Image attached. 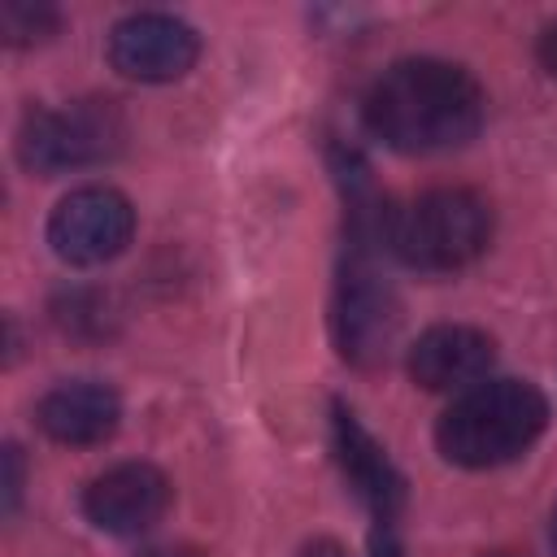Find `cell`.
I'll return each instance as SVG.
<instances>
[{
    "mask_svg": "<svg viewBox=\"0 0 557 557\" xmlns=\"http://www.w3.org/2000/svg\"><path fill=\"white\" fill-rule=\"evenodd\" d=\"M200 57V35L174 13H131L109 30V65L135 83L183 78Z\"/></svg>",
    "mask_w": 557,
    "mask_h": 557,
    "instance_id": "52a82bcc",
    "label": "cell"
},
{
    "mask_svg": "<svg viewBox=\"0 0 557 557\" xmlns=\"http://www.w3.org/2000/svg\"><path fill=\"white\" fill-rule=\"evenodd\" d=\"M17 496H22V453L17 444L4 448V509L13 513L17 509Z\"/></svg>",
    "mask_w": 557,
    "mask_h": 557,
    "instance_id": "5bb4252c",
    "label": "cell"
},
{
    "mask_svg": "<svg viewBox=\"0 0 557 557\" xmlns=\"http://www.w3.org/2000/svg\"><path fill=\"white\" fill-rule=\"evenodd\" d=\"M483 87L470 70L435 57H409L383 70L366 96V126L396 152H448L479 135Z\"/></svg>",
    "mask_w": 557,
    "mask_h": 557,
    "instance_id": "6da1fadb",
    "label": "cell"
},
{
    "mask_svg": "<svg viewBox=\"0 0 557 557\" xmlns=\"http://www.w3.org/2000/svg\"><path fill=\"white\" fill-rule=\"evenodd\" d=\"M57 322L74 335H100L104 331V300L96 292H70L65 300H57Z\"/></svg>",
    "mask_w": 557,
    "mask_h": 557,
    "instance_id": "4fadbf2b",
    "label": "cell"
},
{
    "mask_svg": "<svg viewBox=\"0 0 557 557\" xmlns=\"http://www.w3.org/2000/svg\"><path fill=\"white\" fill-rule=\"evenodd\" d=\"M122 113L113 100H78L65 109H30L17 131V157L35 174H65L109 161L122 148Z\"/></svg>",
    "mask_w": 557,
    "mask_h": 557,
    "instance_id": "277c9868",
    "label": "cell"
},
{
    "mask_svg": "<svg viewBox=\"0 0 557 557\" xmlns=\"http://www.w3.org/2000/svg\"><path fill=\"white\" fill-rule=\"evenodd\" d=\"M170 509V479L148 461H122L96 474L83 492V513L109 535H139Z\"/></svg>",
    "mask_w": 557,
    "mask_h": 557,
    "instance_id": "ba28073f",
    "label": "cell"
},
{
    "mask_svg": "<svg viewBox=\"0 0 557 557\" xmlns=\"http://www.w3.org/2000/svg\"><path fill=\"white\" fill-rule=\"evenodd\" d=\"M396 322H400V305H396L392 283L379 274L374 252L348 244V257H344V270H339V292H335L339 352L352 366L383 361L392 339H396Z\"/></svg>",
    "mask_w": 557,
    "mask_h": 557,
    "instance_id": "5b68a950",
    "label": "cell"
},
{
    "mask_svg": "<svg viewBox=\"0 0 557 557\" xmlns=\"http://www.w3.org/2000/svg\"><path fill=\"white\" fill-rule=\"evenodd\" d=\"M370 557H405V548H400V540L392 535L387 522L374 527V535H370Z\"/></svg>",
    "mask_w": 557,
    "mask_h": 557,
    "instance_id": "9a60e30c",
    "label": "cell"
},
{
    "mask_svg": "<svg viewBox=\"0 0 557 557\" xmlns=\"http://www.w3.org/2000/svg\"><path fill=\"white\" fill-rule=\"evenodd\" d=\"M553 548H557V509H553Z\"/></svg>",
    "mask_w": 557,
    "mask_h": 557,
    "instance_id": "d6986e66",
    "label": "cell"
},
{
    "mask_svg": "<svg viewBox=\"0 0 557 557\" xmlns=\"http://www.w3.org/2000/svg\"><path fill=\"white\" fill-rule=\"evenodd\" d=\"M544 426H548V400L535 383L492 379V383H474L444 409L435 426V444L448 461L487 470L527 453L544 435Z\"/></svg>",
    "mask_w": 557,
    "mask_h": 557,
    "instance_id": "7a4b0ae2",
    "label": "cell"
},
{
    "mask_svg": "<svg viewBox=\"0 0 557 557\" xmlns=\"http://www.w3.org/2000/svg\"><path fill=\"white\" fill-rule=\"evenodd\" d=\"M300 557H348V553H344L335 540H313V544H309Z\"/></svg>",
    "mask_w": 557,
    "mask_h": 557,
    "instance_id": "e0dca14e",
    "label": "cell"
},
{
    "mask_svg": "<svg viewBox=\"0 0 557 557\" xmlns=\"http://www.w3.org/2000/svg\"><path fill=\"white\" fill-rule=\"evenodd\" d=\"M35 418H39V426H44L48 440L87 448V444H104V440L117 431L122 400H117V392L104 387V383L74 379V383H57V387L39 400Z\"/></svg>",
    "mask_w": 557,
    "mask_h": 557,
    "instance_id": "8fae6325",
    "label": "cell"
},
{
    "mask_svg": "<svg viewBox=\"0 0 557 557\" xmlns=\"http://www.w3.org/2000/svg\"><path fill=\"white\" fill-rule=\"evenodd\" d=\"M496 361V344L479 326H431L409 348V374L426 392H470Z\"/></svg>",
    "mask_w": 557,
    "mask_h": 557,
    "instance_id": "9c48e42d",
    "label": "cell"
},
{
    "mask_svg": "<svg viewBox=\"0 0 557 557\" xmlns=\"http://www.w3.org/2000/svg\"><path fill=\"white\" fill-rule=\"evenodd\" d=\"M135 235V209L117 187H78L48 218V244L70 265H104Z\"/></svg>",
    "mask_w": 557,
    "mask_h": 557,
    "instance_id": "8992f818",
    "label": "cell"
},
{
    "mask_svg": "<svg viewBox=\"0 0 557 557\" xmlns=\"http://www.w3.org/2000/svg\"><path fill=\"white\" fill-rule=\"evenodd\" d=\"M139 557H200V553H191V548H148Z\"/></svg>",
    "mask_w": 557,
    "mask_h": 557,
    "instance_id": "ac0fdd59",
    "label": "cell"
},
{
    "mask_svg": "<svg viewBox=\"0 0 557 557\" xmlns=\"http://www.w3.org/2000/svg\"><path fill=\"white\" fill-rule=\"evenodd\" d=\"M331 413H335L331 418V431H335V457H339L344 479L374 509L379 522H392V513L405 505V479H400V470L392 466V457L383 453V444L357 422V413L344 400H335Z\"/></svg>",
    "mask_w": 557,
    "mask_h": 557,
    "instance_id": "30bf717a",
    "label": "cell"
},
{
    "mask_svg": "<svg viewBox=\"0 0 557 557\" xmlns=\"http://www.w3.org/2000/svg\"><path fill=\"white\" fill-rule=\"evenodd\" d=\"M57 26H61V17H57L52 4H39V0H4L0 4V35L13 48L44 44Z\"/></svg>",
    "mask_w": 557,
    "mask_h": 557,
    "instance_id": "7c38bea8",
    "label": "cell"
},
{
    "mask_svg": "<svg viewBox=\"0 0 557 557\" xmlns=\"http://www.w3.org/2000/svg\"><path fill=\"white\" fill-rule=\"evenodd\" d=\"M492 239V209L470 187H435L387 213V248L426 274L470 265Z\"/></svg>",
    "mask_w": 557,
    "mask_h": 557,
    "instance_id": "3957f363",
    "label": "cell"
},
{
    "mask_svg": "<svg viewBox=\"0 0 557 557\" xmlns=\"http://www.w3.org/2000/svg\"><path fill=\"white\" fill-rule=\"evenodd\" d=\"M535 52H540V65L557 78V22H548L544 30H540V44H535Z\"/></svg>",
    "mask_w": 557,
    "mask_h": 557,
    "instance_id": "2e32d148",
    "label": "cell"
}]
</instances>
